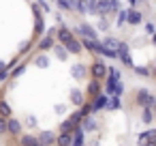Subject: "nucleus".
<instances>
[{
	"instance_id": "obj_1",
	"label": "nucleus",
	"mask_w": 156,
	"mask_h": 146,
	"mask_svg": "<svg viewBox=\"0 0 156 146\" xmlns=\"http://www.w3.org/2000/svg\"><path fill=\"white\" fill-rule=\"evenodd\" d=\"M137 101H139L141 105H147V107H154V103H156V101H154V97H152L145 88H141V90L137 92Z\"/></svg>"
},
{
	"instance_id": "obj_2",
	"label": "nucleus",
	"mask_w": 156,
	"mask_h": 146,
	"mask_svg": "<svg viewBox=\"0 0 156 146\" xmlns=\"http://www.w3.org/2000/svg\"><path fill=\"white\" fill-rule=\"evenodd\" d=\"M71 73H73V77H75V80H83V77L88 75V71H86V65H81V62L73 65V67H71Z\"/></svg>"
},
{
	"instance_id": "obj_3",
	"label": "nucleus",
	"mask_w": 156,
	"mask_h": 146,
	"mask_svg": "<svg viewBox=\"0 0 156 146\" xmlns=\"http://www.w3.org/2000/svg\"><path fill=\"white\" fill-rule=\"evenodd\" d=\"M64 47H66V52H71V54H79V52H81V43H79L75 37H71V39L64 43Z\"/></svg>"
},
{
	"instance_id": "obj_4",
	"label": "nucleus",
	"mask_w": 156,
	"mask_h": 146,
	"mask_svg": "<svg viewBox=\"0 0 156 146\" xmlns=\"http://www.w3.org/2000/svg\"><path fill=\"white\" fill-rule=\"evenodd\" d=\"M105 73H107V67H105L103 62L96 60V62L92 65V75H94L96 80H101V77H105Z\"/></svg>"
},
{
	"instance_id": "obj_5",
	"label": "nucleus",
	"mask_w": 156,
	"mask_h": 146,
	"mask_svg": "<svg viewBox=\"0 0 156 146\" xmlns=\"http://www.w3.org/2000/svg\"><path fill=\"white\" fill-rule=\"evenodd\" d=\"M20 131H22L20 120H15V118L7 120V133H11V135H20Z\"/></svg>"
},
{
	"instance_id": "obj_6",
	"label": "nucleus",
	"mask_w": 156,
	"mask_h": 146,
	"mask_svg": "<svg viewBox=\"0 0 156 146\" xmlns=\"http://www.w3.org/2000/svg\"><path fill=\"white\" fill-rule=\"evenodd\" d=\"M37 140H39V144H54L56 142V133L54 131H43Z\"/></svg>"
},
{
	"instance_id": "obj_7",
	"label": "nucleus",
	"mask_w": 156,
	"mask_h": 146,
	"mask_svg": "<svg viewBox=\"0 0 156 146\" xmlns=\"http://www.w3.org/2000/svg\"><path fill=\"white\" fill-rule=\"evenodd\" d=\"M77 30H79V35H83V37H88V39H96L94 28H92V26H88V24H81Z\"/></svg>"
},
{
	"instance_id": "obj_8",
	"label": "nucleus",
	"mask_w": 156,
	"mask_h": 146,
	"mask_svg": "<svg viewBox=\"0 0 156 146\" xmlns=\"http://www.w3.org/2000/svg\"><path fill=\"white\" fill-rule=\"evenodd\" d=\"M126 22L133 24V26H137L141 22V13L139 11H126Z\"/></svg>"
},
{
	"instance_id": "obj_9",
	"label": "nucleus",
	"mask_w": 156,
	"mask_h": 146,
	"mask_svg": "<svg viewBox=\"0 0 156 146\" xmlns=\"http://www.w3.org/2000/svg\"><path fill=\"white\" fill-rule=\"evenodd\" d=\"M101 45H105L107 50H111V52H118V47H120V41L118 39H113V37H107Z\"/></svg>"
},
{
	"instance_id": "obj_10",
	"label": "nucleus",
	"mask_w": 156,
	"mask_h": 146,
	"mask_svg": "<svg viewBox=\"0 0 156 146\" xmlns=\"http://www.w3.org/2000/svg\"><path fill=\"white\" fill-rule=\"evenodd\" d=\"M109 13V0H96V15Z\"/></svg>"
},
{
	"instance_id": "obj_11",
	"label": "nucleus",
	"mask_w": 156,
	"mask_h": 146,
	"mask_svg": "<svg viewBox=\"0 0 156 146\" xmlns=\"http://www.w3.org/2000/svg\"><path fill=\"white\" fill-rule=\"evenodd\" d=\"M120 105V95H113V97H107V103H105V107L107 110H115Z\"/></svg>"
},
{
	"instance_id": "obj_12",
	"label": "nucleus",
	"mask_w": 156,
	"mask_h": 146,
	"mask_svg": "<svg viewBox=\"0 0 156 146\" xmlns=\"http://www.w3.org/2000/svg\"><path fill=\"white\" fill-rule=\"evenodd\" d=\"M56 142H60V144L69 146V144H73V133H71V131H62V135H60Z\"/></svg>"
},
{
	"instance_id": "obj_13",
	"label": "nucleus",
	"mask_w": 156,
	"mask_h": 146,
	"mask_svg": "<svg viewBox=\"0 0 156 146\" xmlns=\"http://www.w3.org/2000/svg\"><path fill=\"white\" fill-rule=\"evenodd\" d=\"M71 101H73L75 105H81V103H83V95H81V90H75V88H73V90H71Z\"/></svg>"
},
{
	"instance_id": "obj_14",
	"label": "nucleus",
	"mask_w": 156,
	"mask_h": 146,
	"mask_svg": "<svg viewBox=\"0 0 156 146\" xmlns=\"http://www.w3.org/2000/svg\"><path fill=\"white\" fill-rule=\"evenodd\" d=\"M105 103H107V97L96 92V101H94V105H92V107H94V110H101V107H105Z\"/></svg>"
},
{
	"instance_id": "obj_15",
	"label": "nucleus",
	"mask_w": 156,
	"mask_h": 146,
	"mask_svg": "<svg viewBox=\"0 0 156 146\" xmlns=\"http://www.w3.org/2000/svg\"><path fill=\"white\" fill-rule=\"evenodd\" d=\"M71 37H73V35H71L66 28H60V30H58V39H60V43H66Z\"/></svg>"
},
{
	"instance_id": "obj_16",
	"label": "nucleus",
	"mask_w": 156,
	"mask_h": 146,
	"mask_svg": "<svg viewBox=\"0 0 156 146\" xmlns=\"http://www.w3.org/2000/svg\"><path fill=\"white\" fill-rule=\"evenodd\" d=\"M98 90H101V84H98V80L94 77V82H90V84H88V95H96Z\"/></svg>"
},
{
	"instance_id": "obj_17",
	"label": "nucleus",
	"mask_w": 156,
	"mask_h": 146,
	"mask_svg": "<svg viewBox=\"0 0 156 146\" xmlns=\"http://www.w3.org/2000/svg\"><path fill=\"white\" fill-rule=\"evenodd\" d=\"M54 50H56V56H58L60 60H66V54H69V52H66V47H64V45H56Z\"/></svg>"
},
{
	"instance_id": "obj_18",
	"label": "nucleus",
	"mask_w": 156,
	"mask_h": 146,
	"mask_svg": "<svg viewBox=\"0 0 156 146\" xmlns=\"http://www.w3.org/2000/svg\"><path fill=\"white\" fill-rule=\"evenodd\" d=\"M22 144H26V146H34V144H39V140L37 137H32V135H22V140H20Z\"/></svg>"
},
{
	"instance_id": "obj_19",
	"label": "nucleus",
	"mask_w": 156,
	"mask_h": 146,
	"mask_svg": "<svg viewBox=\"0 0 156 146\" xmlns=\"http://www.w3.org/2000/svg\"><path fill=\"white\" fill-rule=\"evenodd\" d=\"M37 67L47 69V67H49V58H47V56H39V58H37Z\"/></svg>"
},
{
	"instance_id": "obj_20",
	"label": "nucleus",
	"mask_w": 156,
	"mask_h": 146,
	"mask_svg": "<svg viewBox=\"0 0 156 146\" xmlns=\"http://www.w3.org/2000/svg\"><path fill=\"white\" fill-rule=\"evenodd\" d=\"M152 120H154V116H152V107H147V105H145V110H143V122H147V125H150Z\"/></svg>"
},
{
	"instance_id": "obj_21",
	"label": "nucleus",
	"mask_w": 156,
	"mask_h": 146,
	"mask_svg": "<svg viewBox=\"0 0 156 146\" xmlns=\"http://www.w3.org/2000/svg\"><path fill=\"white\" fill-rule=\"evenodd\" d=\"M54 45V37H45L43 41H41V50H49Z\"/></svg>"
},
{
	"instance_id": "obj_22",
	"label": "nucleus",
	"mask_w": 156,
	"mask_h": 146,
	"mask_svg": "<svg viewBox=\"0 0 156 146\" xmlns=\"http://www.w3.org/2000/svg\"><path fill=\"white\" fill-rule=\"evenodd\" d=\"M81 118H83V114H81V112H75V114H71V118H69V120H71L73 125H79V122H81Z\"/></svg>"
},
{
	"instance_id": "obj_23",
	"label": "nucleus",
	"mask_w": 156,
	"mask_h": 146,
	"mask_svg": "<svg viewBox=\"0 0 156 146\" xmlns=\"http://www.w3.org/2000/svg\"><path fill=\"white\" fill-rule=\"evenodd\" d=\"M0 114H5V116H11V107H9V103L0 101Z\"/></svg>"
},
{
	"instance_id": "obj_24",
	"label": "nucleus",
	"mask_w": 156,
	"mask_h": 146,
	"mask_svg": "<svg viewBox=\"0 0 156 146\" xmlns=\"http://www.w3.org/2000/svg\"><path fill=\"white\" fill-rule=\"evenodd\" d=\"M124 22H126V11H120L118 9V26H122Z\"/></svg>"
},
{
	"instance_id": "obj_25",
	"label": "nucleus",
	"mask_w": 156,
	"mask_h": 146,
	"mask_svg": "<svg viewBox=\"0 0 156 146\" xmlns=\"http://www.w3.org/2000/svg\"><path fill=\"white\" fill-rule=\"evenodd\" d=\"M73 127H75V125H73L71 120H64L62 127H60V131H73Z\"/></svg>"
},
{
	"instance_id": "obj_26",
	"label": "nucleus",
	"mask_w": 156,
	"mask_h": 146,
	"mask_svg": "<svg viewBox=\"0 0 156 146\" xmlns=\"http://www.w3.org/2000/svg\"><path fill=\"white\" fill-rule=\"evenodd\" d=\"M66 7H69L71 11H77V7H79V0H66Z\"/></svg>"
},
{
	"instance_id": "obj_27",
	"label": "nucleus",
	"mask_w": 156,
	"mask_h": 146,
	"mask_svg": "<svg viewBox=\"0 0 156 146\" xmlns=\"http://www.w3.org/2000/svg\"><path fill=\"white\" fill-rule=\"evenodd\" d=\"M0 133H7V116H0Z\"/></svg>"
},
{
	"instance_id": "obj_28",
	"label": "nucleus",
	"mask_w": 156,
	"mask_h": 146,
	"mask_svg": "<svg viewBox=\"0 0 156 146\" xmlns=\"http://www.w3.org/2000/svg\"><path fill=\"white\" fill-rule=\"evenodd\" d=\"M120 58L124 60V65H126V67H133V60H130V56H128V52H126V54H120Z\"/></svg>"
},
{
	"instance_id": "obj_29",
	"label": "nucleus",
	"mask_w": 156,
	"mask_h": 146,
	"mask_svg": "<svg viewBox=\"0 0 156 146\" xmlns=\"http://www.w3.org/2000/svg\"><path fill=\"white\" fill-rule=\"evenodd\" d=\"M83 127H86V129H94L96 125H94V120H90V118H86V120H83Z\"/></svg>"
},
{
	"instance_id": "obj_30",
	"label": "nucleus",
	"mask_w": 156,
	"mask_h": 146,
	"mask_svg": "<svg viewBox=\"0 0 156 146\" xmlns=\"http://www.w3.org/2000/svg\"><path fill=\"white\" fill-rule=\"evenodd\" d=\"M133 69H135L137 73H141V75H147V73H150V71H147L145 67H133Z\"/></svg>"
},
{
	"instance_id": "obj_31",
	"label": "nucleus",
	"mask_w": 156,
	"mask_h": 146,
	"mask_svg": "<svg viewBox=\"0 0 156 146\" xmlns=\"http://www.w3.org/2000/svg\"><path fill=\"white\" fill-rule=\"evenodd\" d=\"M24 71H26V67H24V65H22V67H17V69H15V71H13V75H22V73H24Z\"/></svg>"
},
{
	"instance_id": "obj_32",
	"label": "nucleus",
	"mask_w": 156,
	"mask_h": 146,
	"mask_svg": "<svg viewBox=\"0 0 156 146\" xmlns=\"http://www.w3.org/2000/svg\"><path fill=\"white\" fill-rule=\"evenodd\" d=\"M145 30H147V35H154V24H147Z\"/></svg>"
},
{
	"instance_id": "obj_33",
	"label": "nucleus",
	"mask_w": 156,
	"mask_h": 146,
	"mask_svg": "<svg viewBox=\"0 0 156 146\" xmlns=\"http://www.w3.org/2000/svg\"><path fill=\"white\" fill-rule=\"evenodd\" d=\"M90 110H92L90 105H83V110H81V114H83V116H88V114H90Z\"/></svg>"
},
{
	"instance_id": "obj_34",
	"label": "nucleus",
	"mask_w": 156,
	"mask_h": 146,
	"mask_svg": "<svg viewBox=\"0 0 156 146\" xmlns=\"http://www.w3.org/2000/svg\"><path fill=\"white\" fill-rule=\"evenodd\" d=\"M98 28H101V30H107V22H105V20H101V24H98Z\"/></svg>"
},
{
	"instance_id": "obj_35",
	"label": "nucleus",
	"mask_w": 156,
	"mask_h": 146,
	"mask_svg": "<svg viewBox=\"0 0 156 146\" xmlns=\"http://www.w3.org/2000/svg\"><path fill=\"white\" fill-rule=\"evenodd\" d=\"M5 77H7V69H0V82H2Z\"/></svg>"
},
{
	"instance_id": "obj_36",
	"label": "nucleus",
	"mask_w": 156,
	"mask_h": 146,
	"mask_svg": "<svg viewBox=\"0 0 156 146\" xmlns=\"http://www.w3.org/2000/svg\"><path fill=\"white\" fill-rule=\"evenodd\" d=\"M58 5H60L62 9H69V7H66V0H58Z\"/></svg>"
},
{
	"instance_id": "obj_37",
	"label": "nucleus",
	"mask_w": 156,
	"mask_h": 146,
	"mask_svg": "<svg viewBox=\"0 0 156 146\" xmlns=\"http://www.w3.org/2000/svg\"><path fill=\"white\" fill-rule=\"evenodd\" d=\"M0 69H7V65H5V60H0Z\"/></svg>"
},
{
	"instance_id": "obj_38",
	"label": "nucleus",
	"mask_w": 156,
	"mask_h": 146,
	"mask_svg": "<svg viewBox=\"0 0 156 146\" xmlns=\"http://www.w3.org/2000/svg\"><path fill=\"white\" fill-rule=\"evenodd\" d=\"M128 2H133V5H135V2H137V0H128Z\"/></svg>"
}]
</instances>
